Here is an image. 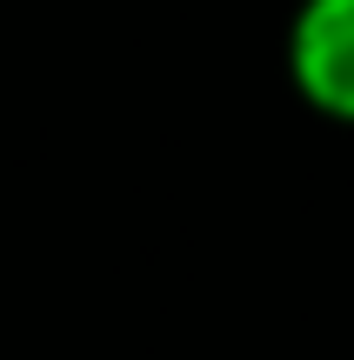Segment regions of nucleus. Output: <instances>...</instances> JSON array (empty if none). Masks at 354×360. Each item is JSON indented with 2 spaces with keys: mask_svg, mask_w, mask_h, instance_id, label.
<instances>
[{
  "mask_svg": "<svg viewBox=\"0 0 354 360\" xmlns=\"http://www.w3.org/2000/svg\"><path fill=\"white\" fill-rule=\"evenodd\" d=\"M281 53L301 107L334 127H354V0H301Z\"/></svg>",
  "mask_w": 354,
  "mask_h": 360,
  "instance_id": "1",
  "label": "nucleus"
}]
</instances>
